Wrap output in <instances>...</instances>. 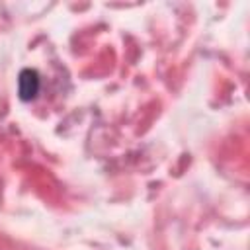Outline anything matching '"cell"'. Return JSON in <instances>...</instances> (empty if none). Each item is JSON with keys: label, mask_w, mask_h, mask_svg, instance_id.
<instances>
[{"label": "cell", "mask_w": 250, "mask_h": 250, "mask_svg": "<svg viewBox=\"0 0 250 250\" xmlns=\"http://www.w3.org/2000/svg\"><path fill=\"white\" fill-rule=\"evenodd\" d=\"M39 88H41L39 72L35 68H23L20 72V78H18V94H20V100H23V102L33 100L39 94Z\"/></svg>", "instance_id": "cell-1"}]
</instances>
